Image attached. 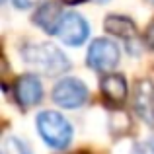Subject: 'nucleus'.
<instances>
[{
  "label": "nucleus",
  "instance_id": "dca6fc26",
  "mask_svg": "<svg viewBox=\"0 0 154 154\" xmlns=\"http://www.w3.org/2000/svg\"><path fill=\"white\" fill-rule=\"evenodd\" d=\"M148 2H152V4H154V0H148Z\"/></svg>",
  "mask_w": 154,
  "mask_h": 154
},
{
  "label": "nucleus",
  "instance_id": "2eb2a0df",
  "mask_svg": "<svg viewBox=\"0 0 154 154\" xmlns=\"http://www.w3.org/2000/svg\"><path fill=\"white\" fill-rule=\"evenodd\" d=\"M63 2H66V4H78V2H84V0H63Z\"/></svg>",
  "mask_w": 154,
  "mask_h": 154
},
{
  "label": "nucleus",
  "instance_id": "1a4fd4ad",
  "mask_svg": "<svg viewBox=\"0 0 154 154\" xmlns=\"http://www.w3.org/2000/svg\"><path fill=\"white\" fill-rule=\"evenodd\" d=\"M63 8L59 2H45L37 12H35L33 20L39 27L47 31V33H57L60 22H63Z\"/></svg>",
  "mask_w": 154,
  "mask_h": 154
},
{
  "label": "nucleus",
  "instance_id": "ddd939ff",
  "mask_svg": "<svg viewBox=\"0 0 154 154\" xmlns=\"http://www.w3.org/2000/svg\"><path fill=\"white\" fill-rule=\"evenodd\" d=\"M41 0H14V4L18 8H29V6H35V4H39Z\"/></svg>",
  "mask_w": 154,
  "mask_h": 154
},
{
  "label": "nucleus",
  "instance_id": "f257e3e1",
  "mask_svg": "<svg viewBox=\"0 0 154 154\" xmlns=\"http://www.w3.org/2000/svg\"><path fill=\"white\" fill-rule=\"evenodd\" d=\"M23 60L27 64L39 70L41 74L47 76H59L63 72H66L70 68L66 55L55 47L53 43H33V45H27L22 51Z\"/></svg>",
  "mask_w": 154,
  "mask_h": 154
},
{
  "label": "nucleus",
  "instance_id": "20e7f679",
  "mask_svg": "<svg viewBox=\"0 0 154 154\" xmlns=\"http://www.w3.org/2000/svg\"><path fill=\"white\" fill-rule=\"evenodd\" d=\"M53 100L57 105L66 109L80 107L88 100V88L76 78H64L53 88Z\"/></svg>",
  "mask_w": 154,
  "mask_h": 154
},
{
  "label": "nucleus",
  "instance_id": "4468645a",
  "mask_svg": "<svg viewBox=\"0 0 154 154\" xmlns=\"http://www.w3.org/2000/svg\"><path fill=\"white\" fill-rule=\"evenodd\" d=\"M146 41H148V45H150V49H154V22L146 29Z\"/></svg>",
  "mask_w": 154,
  "mask_h": 154
},
{
  "label": "nucleus",
  "instance_id": "f8f14e48",
  "mask_svg": "<svg viewBox=\"0 0 154 154\" xmlns=\"http://www.w3.org/2000/svg\"><path fill=\"white\" fill-rule=\"evenodd\" d=\"M133 154H154V140H144V143L137 144Z\"/></svg>",
  "mask_w": 154,
  "mask_h": 154
},
{
  "label": "nucleus",
  "instance_id": "f03ea898",
  "mask_svg": "<svg viewBox=\"0 0 154 154\" xmlns=\"http://www.w3.org/2000/svg\"><path fill=\"white\" fill-rule=\"evenodd\" d=\"M37 131L51 148L63 150L72 140V127L60 113L43 111L37 115Z\"/></svg>",
  "mask_w": 154,
  "mask_h": 154
},
{
  "label": "nucleus",
  "instance_id": "6e6552de",
  "mask_svg": "<svg viewBox=\"0 0 154 154\" xmlns=\"http://www.w3.org/2000/svg\"><path fill=\"white\" fill-rule=\"evenodd\" d=\"M16 98H18V102L22 105H26V107L41 102L43 88H41V82L37 80V76H33V74L22 76L16 82Z\"/></svg>",
  "mask_w": 154,
  "mask_h": 154
},
{
  "label": "nucleus",
  "instance_id": "7ed1b4c3",
  "mask_svg": "<svg viewBox=\"0 0 154 154\" xmlns=\"http://www.w3.org/2000/svg\"><path fill=\"white\" fill-rule=\"evenodd\" d=\"M88 64L96 72H109L119 64V47L109 39H96L88 49Z\"/></svg>",
  "mask_w": 154,
  "mask_h": 154
},
{
  "label": "nucleus",
  "instance_id": "9b49d317",
  "mask_svg": "<svg viewBox=\"0 0 154 154\" xmlns=\"http://www.w3.org/2000/svg\"><path fill=\"white\" fill-rule=\"evenodd\" d=\"M2 154H31L29 146L18 137H6L2 143Z\"/></svg>",
  "mask_w": 154,
  "mask_h": 154
},
{
  "label": "nucleus",
  "instance_id": "423d86ee",
  "mask_svg": "<svg viewBox=\"0 0 154 154\" xmlns=\"http://www.w3.org/2000/svg\"><path fill=\"white\" fill-rule=\"evenodd\" d=\"M105 29L109 33L117 35L125 41V47L131 55H137L140 49V41L139 35H137V27L135 23L131 22L129 18H123V16H107L105 20Z\"/></svg>",
  "mask_w": 154,
  "mask_h": 154
},
{
  "label": "nucleus",
  "instance_id": "f3484780",
  "mask_svg": "<svg viewBox=\"0 0 154 154\" xmlns=\"http://www.w3.org/2000/svg\"><path fill=\"white\" fill-rule=\"evenodd\" d=\"M100 2H103V0H100Z\"/></svg>",
  "mask_w": 154,
  "mask_h": 154
},
{
  "label": "nucleus",
  "instance_id": "9d476101",
  "mask_svg": "<svg viewBox=\"0 0 154 154\" xmlns=\"http://www.w3.org/2000/svg\"><path fill=\"white\" fill-rule=\"evenodd\" d=\"M102 92L111 103L119 105L127 96V82L121 74H109L102 80Z\"/></svg>",
  "mask_w": 154,
  "mask_h": 154
},
{
  "label": "nucleus",
  "instance_id": "0eeeda50",
  "mask_svg": "<svg viewBox=\"0 0 154 154\" xmlns=\"http://www.w3.org/2000/svg\"><path fill=\"white\" fill-rule=\"evenodd\" d=\"M135 111L144 123L154 125V86L150 80H140L135 86Z\"/></svg>",
  "mask_w": 154,
  "mask_h": 154
},
{
  "label": "nucleus",
  "instance_id": "39448f33",
  "mask_svg": "<svg viewBox=\"0 0 154 154\" xmlns=\"http://www.w3.org/2000/svg\"><path fill=\"white\" fill-rule=\"evenodd\" d=\"M88 33H90L88 22L76 12H66L63 16V22H60L59 29H57V35L66 45H82L88 39Z\"/></svg>",
  "mask_w": 154,
  "mask_h": 154
}]
</instances>
